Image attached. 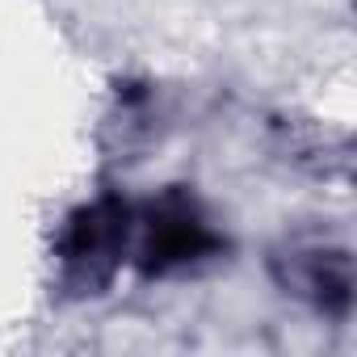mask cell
I'll return each mask as SVG.
<instances>
[{
	"label": "cell",
	"instance_id": "cell-2",
	"mask_svg": "<svg viewBox=\"0 0 357 357\" xmlns=\"http://www.w3.org/2000/svg\"><path fill=\"white\" fill-rule=\"evenodd\" d=\"M215 248H219V240L202 223L194 202H185L181 194H168L147 219L143 269L147 273H168V269H181V265H190V261H198Z\"/></svg>",
	"mask_w": 357,
	"mask_h": 357
},
{
	"label": "cell",
	"instance_id": "cell-1",
	"mask_svg": "<svg viewBox=\"0 0 357 357\" xmlns=\"http://www.w3.org/2000/svg\"><path fill=\"white\" fill-rule=\"evenodd\" d=\"M126 223L130 211L118 198H105L97 206H84L63 240V265L80 286H101L114 265H118V248L126 240Z\"/></svg>",
	"mask_w": 357,
	"mask_h": 357
},
{
	"label": "cell",
	"instance_id": "cell-3",
	"mask_svg": "<svg viewBox=\"0 0 357 357\" xmlns=\"http://www.w3.org/2000/svg\"><path fill=\"white\" fill-rule=\"evenodd\" d=\"M298 286L328 311H344L353 298V278H349V257L344 252H311L307 257V278Z\"/></svg>",
	"mask_w": 357,
	"mask_h": 357
}]
</instances>
